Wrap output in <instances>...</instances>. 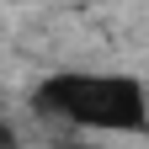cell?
<instances>
[{
  "label": "cell",
  "instance_id": "6da1fadb",
  "mask_svg": "<svg viewBox=\"0 0 149 149\" xmlns=\"http://www.w3.org/2000/svg\"><path fill=\"white\" fill-rule=\"evenodd\" d=\"M37 112L91 133H149V91L133 74H96V69H53L32 91Z\"/></svg>",
  "mask_w": 149,
  "mask_h": 149
},
{
  "label": "cell",
  "instance_id": "7a4b0ae2",
  "mask_svg": "<svg viewBox=\"0 0 149 149\" xmlns=\"http://www.w3.org/2000/svg\"><path fill=\"white\" fill-rule=\"evenodd\" d=\"M0 149H16V133H11L6 123H0Z\"/></svg>",
  "mask_w": 149,
  "mask_h": 149
}]
</instances>
